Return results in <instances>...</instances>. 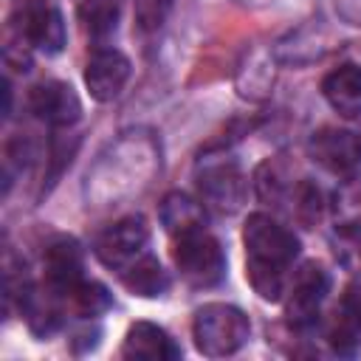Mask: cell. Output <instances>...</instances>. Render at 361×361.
I'll return each mask as SVG.
<instances>
[{
    "label": "cell",
    "mask_w": 361,
    "mask_h": 361,
    "mask_svg": "<svg viewBox=\"0 0 361 361\" xmlns=\"http://www.w3.org/2000/svg\"><path fill=\"white\" fill-rule=\"evenodd\" d=\"M245 243V276L265 302H279L288 293V271L299 257V240L290 228L271 214H251L243 228Z\"/></svg>",
    "instance_id": "obj_1"
},
{
    "label": "cell",
    "mask_w": 361,
    "mask_h": 361,
    "mask_svg": "<svg viewBox=\"0 0 361 361\" xmlns=\"http://www.w3.org/2000/svg\"><path fill=\"white\" fill-rule=\"evenodd\" d=\"M248 333H251L248 316L240 307L223 305V302L203 305L192 322L195 347L209 358L234 355L248 341Z\"/></svg>",
    "instance_id": "obj_2"
},
{
    "label": "cell",
    "mask_w": 361,
    "mask_h": 361,
    "mask_svg": "<svg viewBox=\"0 0 361 361\" xmlns=\"http://www.w3.org/2000/svg\"><path fill=\"white\" fill-rule=\"evenodd\" d=\"M172 259L180 276L195 288H212L226 276V254L206 228L175 237Z\"/></svg>",
    "instance_id": "obj_3"
},
{
    "label": "cell",
    "mask_w": 361,
    "mask_h": 361,
    "mask_svg": "<svg viewBox=\"0 0 361 361\" xmlns=\"http://www.w3.org/2000/svg\"><path fill=\"white\" fill-rule=\"evenodd\" d=\"M200 203L214 214H234L245 203V178L231 158L203 161L197 169Z\"/></svg>",
    "instance_id": "obj_4"
},
{
    "label": "cell",
    "mask_w": 361,
    "mask_h": 361,
    "mask_svg": "<svg viewBox=\"0 0 361 361\" xmlns=\"http://www.w3.org/2000/svg\"><path fill=\"white\" fill-rule=\"evenodd\" d=\"M307 155L338 178L361 175V133L344 127H322L307 141Z\"/></svg>",
    "instance_id": "obj_5"
},
{
    "label": "cell",
    "mask_w": 361,
    "mask_h": 361,
    "mask_svg": "<svg viewBox=\"0 0 361 361\" xmlns=\"http://www.w3.org/2000/svg\"><path fill=\"white\" fill-rule=\"evenodd\" d=\"M149 240V226L144 217L133 214L124 217L118 223H113L110 228H104L96 243H93V254L99 257L102 265L113 268V271H124L130 268L138 257H144V245Z\"/></svg>",
    "instance_id": "obj_6"
},
{
    "label": "cell",
    "mask_w": 361,
    "mask_h": 361,
    "mask_svg": "<svg viewBox=\"0 0 361 361\" xmlns=\"http://www.w3.org/2000/svg\"><path fill=\"white\" fill-rule=\"evenodd\" d=\"M327 290H330V274L316 262H305L296 271V276L290 282V290H288L290 293L288 307H285L288 322L293 327H310L319 316V307H322Z\"/></svg>",
    "instance_id": "obj_7"
},
{
    "label": "cell",
    "mask_w": 361,
    "mask_h": 361,
    "mask_svg": "<svg viewBox=\"0 0 361 361\" xmlns=\"http://www.w3.org/2000/svg\"><path fill=\"white\" fill-rule=\"evenodd\" d=\"M28 107L37 118H42L51 127H71L82 116L79 96L73 93V87L68 82H59V79L34 85L28 93Z\"/></svg>",
    "instance_id": "obj_8"
},
{
    "label": "cell",
    "mask_w": 361,
    "mask_h": 361,
    "mask_svg": "<svg viewBox=\"0 0 361 361\" xmlns=\"http://www.w3.org/2000/svg\"><path fill=\"white\" fill-rule=\"evenodd\" d=\"M20 37L39 48L42 54H59L65 48V20L59 8L48 0H31L23 8V23H20Z\"/></svg>",
    "instance_id": "obj_9"
},
{
    "label": "cell",
    "mask_w": 361,
    "mask_h": 361,
    "mask_svg": "<svg viewBox=\"0 0 361 361\" xmlns=\"http://www.w3.org/2000/svg\"><path fill=\"white\" fill-rule=\"evenodd\" d=\"M130 79V59L116 48H99L85 65V85L96 102H113Z\"/></svg>",
    "instance_id": "obj_10"
},
{
    "label": "cell",
    "mask_w": 361,
    "mask_h": 361,
    "mask_svg": "<svg viewBox=\"0 0 361 361\" xmlns=\"http://www.w3.org/2000/svg\"><path fill=\"white\" fill-rule=\"evenodd\" d=\"M82 282V248L71 237H59L45 251V288L68 302L73 288Z\"/></svg>",
    "instance_id": "obj_11"
},
{
    "label": "cell",
    "mask_w": 361,
    "mask_h": 361,
    "mask_svg": "<svg viewBox=\"0 0 361 361\" xmlns=\"http://www.w3.org/2000/svg\"><path fill=\"white\" fill-rule=\"evenodd\" d=\"M121 355L133 358V361H175V358H180V347L158 324L135 322V324H130V330L124 336Z\"/></svg>",
    "instance_id": "obj_12"
},
{
    "label": "cell",
    "mask_w": 361,
    "mask_h": 361,
    "mask_svg": "<svg viewBox=\"0 0 361 361\" xmlns=\"http://www.w3.org/2000/svg\"><path fill=\"white\" fill-rule=\"evenodd\" d=\"M322 93L338 116L358 118L361 116V68L353 62L338 65L322 79Z\"/></svg>",
    "instance_id": "obj_13"
},
{
    "label": "cell",
    "mask_w": 361,
    "mask_h": 361,
    "mask_svg": "<svg viewBox=\"0 0 361 361\" xmlns=\"http://www.w3.org/2000/svg\"><path fill=\"white\" fill-rule=\"evenodd\" d=\"M330 341L338 353H353L361 344V285L358 282L347 285V290L341 293Z\"/></svg>",
    "instance_id": "obj_14"
},
{
    "label": "cell",
    "mask_w": 361,
    "mask_h": 361,
    "mask_svg": "<svg viewBox=\"0 0 361 361\" xmlns=\"http://www.w3.org/2000/svg\"><path fill=\"white\" fill-rule=\"evenodd\" d=\"M161 223H164V228L172 237H180L186 231L203 228V223H206V206L197 203V200H192L183 192H169L161 200Z\"/></svg>",
    "instance_id": "obj_15"
},
{
    "label": "cell",
    "mask_w": 361,
    "mask_h": 361,
    "mask_svg": "<svg viewBox=\"0 0 361 361\" xmlns=\"http://www.w3.org/2000/svg\"><path fill=\"white\" fill-rule=\"evenodd\" d=\"M333 223L338 234L361 240V175L344 178L333 192Z\"/></svg>",
    "instance_id": "obj_16"
},
{
    "label": "cell",
    "mask_w": 361,
    "mask_h": 361,
    "mask_svg": "<svg viewBox=\"0 0 361 361\" xmlns=\"http://www.w3.org/2000/svg\"><path fill=\"white\" fill-rule=\"evenodd\" d=\"M121 282H124V288L130 293L147 296V299L161 296V293L169 290V276H166V271L161 268V262L152 254H144L130 268H124L121 271Z\"/></svg>",
    "instance_id": "obj_17"
},
{
    "label": "cell",
    "mask_w": 361,
    "mask_h": 361,
    "mask_svg": "<svg viewBox=\"0 0 361 361\" xmlns=\"http://www.w3.org/2000/svg\"><path fill=\"white\" fill-rule=\"evenodd\" d=\"M271 85H274V62L268 54L262 51H254L245 56V62L240 65L237 71V90L243 99H251V102H259L271 93Z\"/></svg>",
    "instance_id": "obj_18"
},
{
    "label": "cell",
    "mask_w": 361,
    "mask_h": 361,
    "mask_svg": "<svg viewBox=\"0 0 361 361\" xmlns=\"http://www.w3.org/2000/svg\"><path fill=\"white\" fill-rule=\"evenodd\" d=\"M79 17L85 23V28L93 37H104L116 28L118 20V0H85L79 6Z\"/></svg>",
    "instance_id": "obj_19"
},
{
    "label": "cell",
    "mask_w": 361,
    "mask_h": 361,
    "mask_svg": "<svg viewBox=\"0 0 361 361\" xmlns=\"http://www.w3.org/2000/svg\"><path fill=\"white\" fill-rule=\"evenodd\" d=\"M68 302H71V307H73L79 316H99V313H104V310L110 307V293H107L104 285L82 279V282L73 288V293L68 296Z\"/></svg>",
    "instance_id": "obj_20"
},
{
    "label": "cell",
    "mask_w": 361,
    "mask_h": 361,
    "mask_svg": "<svg viewBox=\"0 0 361 361\" xmlns=\"http://www.w3.org/2000/svg\"><path fill=\"white\" fill-rule=\"evenodd\" d=\"M293 212H296V217L305 226H313L319 220V214H322V195H319V189L313 183H307V180L296 183V189H293Z\"/></svg>",
    "instance_id": "obj_21"
},
{
    "label": "cell",
    "mask_w": 361,
    "mask_h": 361,
    "mask_svg": "<svg viewBox=\"0 0 361 361\" xmlns=\"http://www.w3.org/2000/svg\"><path fill=\"white\" fill-rule=\"evenodd\" d=\"M175 0H138L135 6V23L141 31H158L172 11Z\"/></svg>",
    "instance_id": "obj_22"
},
{
    "label": "cell",
    "mask_w": 361,
    "mask_h": 361,
    "mask_svg": "<svg viewBox=\"0 0 361 361\" xmlns=\"http://www.w3.org/2000/svg\"><path fill=\"white\" fill-rule=\"evenodd\" d=\"M336 11L344 23L361 25V0H336Z\"/></svg>",
    "instance_id": "obj_23"
}]
</instances>
